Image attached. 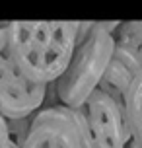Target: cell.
<instances>
[{"instance_id": "1", "label": "cell", "mask_w": 142, "mask_h": 148, "mask_svg": "<svg viewBox=\"0 0 142 148\" xmlns=\"http://www.w3.org/2000/svg\"><path fill=\"white\" fill-rule=\"evenodd\" d=\"M76 22H12L10 45L23 72L37 84H55L78 45Z\"/></svg>"}, {"instance_id": "2", "label": "cell", "mask_w": 142, "mask_h": 148, "mask_svg": "<svg viewBox=\"0 0 142 148\" xmlns=\"http://www.w3.org/2000/svg\"><path fill=\"white\" fill-rule=\"evenodd\" d=\"M115 51L113 35L91 23L88 35L76 45L66 70L55 82L59 103L68 109H80L94 94Z\"/></svg>"}, {"instance_id": "3", "label": "cell", "mask_w": 142, "mask_h": 148, "mask_svg": "<svg viewBox=\"0 0 142 148\" xmlns=\"http://www.w3.org/2000/svg\"><path fill=\"white\" fill-rule=\"evenodd\" d=\"M47 86L33 82L16 59L8 23L0 25V115L4 119H23L43 109Z\"/></svg>"}, {"instance_id": "4", "label": "cell", "mask_w": 142, "mask_h": 148, "mask_svg": "<svg viewBox=\"0 0 142 148\" xmlns=\"http://www.w3.org/2000/svg\"><path fill=\"white\" fill-rule=\"evenodd\" d=\"M22 148H94L88 121L80 109L64 105L43 107L33 115Z\"/></svg>"}, {"instance_id": "5", "label": "cell", "mask_w": 142, "mask_h": 148, "mask_svg": "<svg viewBox=\"0 0 142 148\" xmlns=\"http://www.w3.org/2000/svg\"><path fill=\"white\" fill-rule=\"evenodd\" d=\"M82 111L88 121L94 148H127L132 140L125 107L101 90H96L86 99Z\"/></svg>"}, {"instance_id": "6", "label": "cell", "mask_w": 142, "mask_h": 148, "mask_svg": "<svg viewBox=\"0 0 142 148\" xmlns=\"http://www.w3.org/2000/svg\"><path fill=\"white\" fill-rule=\"evenodd\" d=\"M140 70L142 66L130 55H127L121 49H115L97 90H101L103 94H107L117 103H121L125 107V96H127L130 84L134 82V78L138 76Z\"/></svg>"}, {"instance_id": "7", "label": "cell", "mask_w": 142, "mask_h": 148, "mask_svg": "<svg viewBox=\"0 0 142 148\" xmlns=\"http://www.w3.org/2000/svg\"><path fill=\"white\" fill-rule=\"evenodd\" d=\"M125 117L132 140L142 146V70L138 72L125 96Z\"/></svg>"}, {"instance_id": "8", "label": "cell", "mask_w": 142, "mask_h": 148, "mask_svg": "<svg viewBox=\"0 0 142 148\" xmlns=\"http://www.w3.org/2000/svg\"><path fill=\"white\" fill-rule=\"evenodd\" d=\"M115 49H121L142 66V22H125L111 33Z\"/></svg>"}, {"instance_id": "9", "label": "cell", "mask_w": 142, "mask_h": 148, "mask_svg": "<svg viewBox=\"0 0 142 148\" xmlns=\"http://www.w3.org/2000/svg\"><path fill=\"white\" fill-rule=\"evenodd\" d=\"M31 123H33V115L31 117H23V119H6L12 148H22L23 146V142H25L27 134H29Z\"/></svg>"}, {"instance_id": "10", "label": "cell", "mask_w": 142, "mask_h": 148, "mask_svg": "<svg viewBox=\"0 0 142 148\" xmlns=\"http://www.w3.org/2000/svg\"><path fill=\"white\" fill-rule=\"evenodd\" d=\"M0 148H12V142H10V134H8V125L6 119L0 115Z\"/></svg>"}, {"instance_id": "11", "label": "cell", "mask_w": 142, "mask_h": 148, "mask_svg": "<svg viewBox=\"0 0 142 148\" xmlns=\"http://www.w3.org/2000/svg\"><path fill=\"white\" fill-rule=\"evenodd\" d=\"M127 148H142V146H138V144H136L134 140H130V142H128V146H127Z\"/></svg>"}]
</instances>
